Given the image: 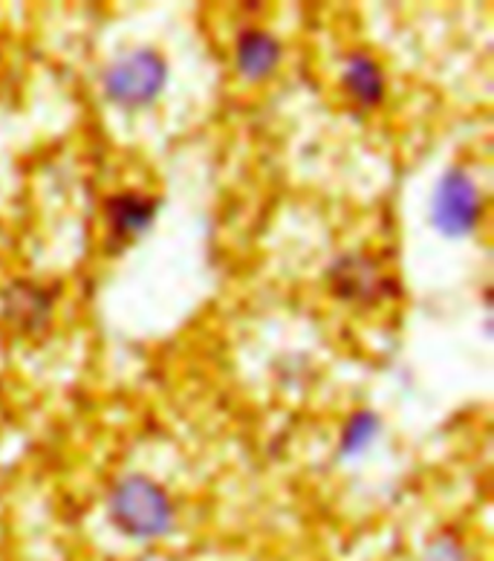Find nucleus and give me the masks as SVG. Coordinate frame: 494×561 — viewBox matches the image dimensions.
<instances>
[{"instance_id": "nucleus-2", "label": "nucleus", "mask_w": 494, "mask_h": 561, "mask_svg": "<svg viewBox=\"0 0 494 561\" xmlns=\"http://www.w3.org/2000/svg\"><path fill=\"white\" fill-rule=\"evenodd\" d=\"M168 65L165 58L153 49H134L119 61L107 67L102 79L104 96L116 102L119 107H148L153 105L160 93L165 90Z\"/></svg>"}, {"instance_id": "nucleus-5", "label": "nucleus", "mask_w": 494, "mask_h": 561, "mask_svg": "<svg viewBox=\"0 0 494 561\" xmlns=\"http://www.w3.org/2000/svg\"><path fill=\"white\" fill-rule=\"evenodd\" d=\"M330 278H333L335 296L347 298V301H376V298H382L384 287L393 289V280L384 278L379 264L367 255L342 257L333 266Z\"/></svg>"}, {"instance_id": "nucleus-3", "label": "nucleus", "mask_w": 494, "mask_h": 561, "mask_svg": "<svg viewBox=\"0 0 494 561\" xmlns=\"http://www.w3.org/2000/svg\"><path fill=\"white\" fill-rule=\"evenodd\" d=\"M480 215H483V197H480L478 183L462 169H448L434 188L430 226L443 238L460 241L478 229Z\"/></svg>"}, {"instance_id": "nucleus-9", "label": "nucleus", "mask_w": 494, "mask_h": 561, "mask_svg": "<svg viewBox=\"0 0 494 561\" xmlns=\"http://www.w3.org/2000/svg\"><path fill=\"white\" fill-rule=\"evenodd\" d=\"M382 428V420L376 417L374 411H356L347 423H344L342 443H338V451L342 457H356L376 440V434Z\"/></svg>"}, {"instance_id": "nucleus-7", "label": "nucleus", "mask_w": 494, "mask_h": 561, "mask_svg": "<svg viewBox=\"0 0 494 561\" xmlns=\"http://www.w3.org/2000/svg\"><path fill=\"white\" fill-rule=\"evenodd\" d=\"M342 88L359 107L382 105L384 99V70L376 58L356 53L347 58L342 70Z\"/></svg>"}, {"instance_id": "nucleus-6", "label": "nucleus", "mask_w": 494, "mask_h": 561, "mask_svg": "<svg viewBox=\"0 0 494 561\" xmlns=\"http://www.w3.org/2000/svg\"><path fill=\"white\" fill-rule=\"evenodd\" d=\"M280 41L266 30H243L234 44V67L243 79H269L280 65Z\"/></svg>"}, {"instance_id": "nucleus-8", "label": "nucleus", "mask_w": 494, "mask_h": 561, "mask_svg": "<svg viewBox=\"0 0 494 561\" xmlns=\"http://www.w3.org/2000/svg\"><path fill=\"white\" fill-rule=\"evenodd\" d=\"M3 298H7L3 316L24 330H35L38 324H44L49 319V310H53V293L35 287L30 280H18V284L7 287Z\"/></svg>"}, {"instance_id": "nucleus-1", "label": "nucleus", "mask_w": 494, "mask_h": 561, "mask_svg": "<svg viewBox=\"0 0 494 561\" xmlns=\"http://www.w3.org/2000/svg\"><path fill=\"white\" fill-rule=\"evenodd\" d=\"M107 513L113 527L136 541H153L174 529V504L160 483L145 474H128L111 490Z\"/></svg>"}, {"instance_id": "nucleus-4", "label": "nucleus", "mask_w": 494, "mask_h": 561, "mask_svg": "<svg viewBox=\"0 0 494 561\" xmlns=\"http://www.w3.org/2000/svg\"><path fill=\"white\" fill-rule=\"evenodd\" d=\"M104 211H107V224H111V243L125 247L151 229L157 211H160V201L153 194L119 192L107 197Z\"/></svg>"}]
</instances>
